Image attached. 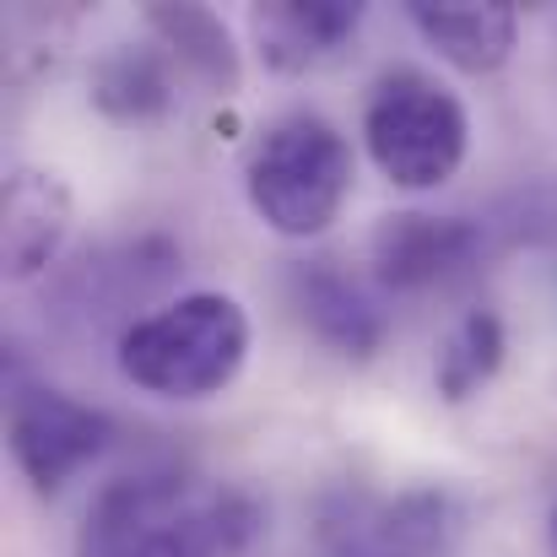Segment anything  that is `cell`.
<instances>
[{
	"label": "cell",
	"instance_id": "13",
	"mask_svg": "<svg viewBox=\"0 0 557 557\" xmlns=\"http://www.w3.org/2000/svg\"><path fill=\"white\" fill-rule=\"evenodd\" d=\"M504 352H509V336H504V320L493 309H471L455 320V331L438 342V363H433V389L460 406L471 400L482 384H493V373L504 369Z\"/></svg>",
	"mask_w": 557,
	"mask_h": 557
},
{
	"label": "cell",
	"instance_id": "14",
	"mask_svg": "<svg viewBox=\"0 0 557 557\" xmlns=\"http://www.w3.org/2000/svg\"><path fill=\"white\" fill-rule=\"evenodd\" d=\"M553 542H557V509H553Z\"/></svg>",
	"mask_w": 557,
	"mask_h": 557
},
{
	"label": "cell",
	"instance_id": "11",
	"mask_svg": "<svg viewBox=\"0 0 557 557\" xmlns=\"http://www.w3.org/2000/svg\"><path fill=\"white\" fill-rule=\"evenodd\" d=\"M180 65L174 54L147 38V44H114L92 60V76H87V98L103 120L114 125H158L174 114L180 103Z\"/></svg>",
	"mask_w": 557,
	"mask_h": 557
},
{
	"label": "cell",
	"instance_id": "8",
	"mask_svg": "<svg viewBox=\"0 0 557 557\" xmlns=\"http://www.w3.org/2000/svg\"><path fill=\"white\" fill-rule=\"evenodd\" d=\"M406 22L444 65L466 76L504 71L520 44V11L509 0H411Z\"/></svg>",
	"mask_w": 557,
	"mask_h": 557
},
{
	"label": "cell",
	"instance_id": "6",
	"mask_svg": "<svg viewBox=\"0 0 557 557\" xmlns=\"http://www.w3.org/2000/svg\"><path fill=\"white\" fill-rule=\"evenodd\" d=\"M369 265L389 293H444L482 265V227L438 211H389L369 233Z\"/></svg>",
	"mask_w": 557,
	"mask_h": 557
},
{
	"label": "cell",
	"instance_id": "9",
	"mask_svg": "<svg viewBox=\"0 0 557 557\" xmlns=\"http://www.w3.org/2000/svg\"><path fill=\"white\" fill-rule=\"evenodd\" d=\"M0 249H5V282H33L54 265V255L71 238V189L49 169H11L0 200Z\"/></svg>",
	"mask_w": 557,
	"mask_h": 557
},
{
	"label": "cell",
	"instance_id": "12",
	"mask_svg": "<svg viewBox=\"0 0 557 557\" xmlns=\"http://www.w3.org/2000/svg\"><path fill=\"white\" fill-rule=\"evenodd\" d=\"M147 27L152 38L174 54V65L195 76L211 92H233L244 65H238V44L227 33V22L206 5H147Z\"/></svg>",
	"mask_w": 557,
	"mask_h": 557
},
{
	"label": "cell",
	"instance_id": "10",
	"mask_svg": "<svg viewBox=\"0 0 557 557\" xmlns=\"http://www.w3.org/2000/svg\"><path fill=\"white\" fill-rule=\"evenodd\" d=\"M358 27H363L358 0H271V5L249 11L255 49L282 76H298V71L331 60L342 44L358 38Z\"/></svg>",
	"mask_w": 557,
	"mask_h": 557
},
{
	"label": "cell",
	"instance_id": "2",
	"mask_svg": "<svg viewBox=\"0 0 557 557\" xmlns=\"http://www.w3.org/2000/svg\"><path fill=\"white\" fill-rule=\"evenodd\" d=\"M249 342L233 293H185L120 331V373L158 400H211L244 373Z\"/></svg>",
	"mask_w": 557,
	"mask_h": 557
},
{
	"label": "cell",
	"instance_id": "4",
	"mask_svg": "<svg viewBox=\"0 0 557 557\" xmlns=\"http://www.w3.org/2000/svg\"><path fill=\"white\" fill-rule=\"evenodd\" d=\"M363 147L395 189H438L471 152V114L428 71L395 65L369 87Z\"/></svg>",
	"mask_w": 557,
	"mask_h": 557
},
{
	"label": "cell",
	"instance_id": "7",
	"mask_svg": "<svg viewBox=\"0 0 557 557\" xmlns=\"http://www.w3.org/2000/svg\"><path fill=\"white\" fill-rule=\"evenodd\" d=\"M293 298L304 325L342 358H373L389 336V314L379 309V298L331 255L293 265Z\"/></svg>",
	"mask_w": 557,
	"mask_h": 557
},
{
	"label": "cell",
	"instance_id": "3",
	"mask_svg": "<svg viewBox=\"0 0 557 557\" xmlns=\"http://www.w3.org/2000/svg\"><path fill=\"white\" fill-rule=\"evenodd\" d=\"M358 180L352 141L314 109H293L260 131L244 163V195L255 216L282 238H320L342 216Z\"/></svg>",
	"mask_w": 557,
	"mask_h": 557
},
{
	"label": "cell",
	"instance_id": "1",
	"mask_svg": "<svg viewBox=\"0 0 557 557\" xmlns=\"http://www.w3.org/2000/svg\"><path fill=\"white\" fill-rule=\"evenodd\" d=\"M260 504L227 482L141 471L109 482L76 531V557H244Z\"/></svg>",
	"mask_w": 557,
	"mask_h": 557
},
{
	"label": "cell",
	"instance_id": "5",
	"mask_svg": "<svg viewBox=\"0 0 557 557\" xmlns=\"http://www.w3.org/2000/svg\"><path fill=\"white\" fill-rule=\"evenodd\" d=\"M5 444H11V460L27 476V487L38 498H54L114 444V417L54 389V384H22L11 395Z\"/></svg>",
	"mask_w": 557,
	"mask_h": 557
}]
</instances>
